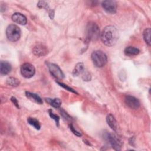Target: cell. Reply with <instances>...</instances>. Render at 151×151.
Listing matches in <instances>:
<instances>
[{
    "mask_svg": "<svg viewBox=\"0 0 151 151\" xmlns=\"http://www.w3.org/2000/svg\"><path fill=\"white\" fill-rule=\"evenodd\" d=\"M118 37V31L117 29L112 25L106 26L101 34V40L102 42L109 47L114 45L116 43Z\"/></svg>",
    "mask_w": 151,
    "mask_h": 151,
    "instance_id": "6da1fadb",
    "label": "cell"
},
{
    "mask_svg": "<svg viewBox=\"0 0 151 151\" xmlns=\"http://www.w3.org/2000/svg\"><path fill=\"white\" fill-rule=\"evenodd\" d=\"M86 38L89 41H96L100 37L99 26L93 22H90L86 27Z\"/></svg>",
    "mask_w": 151,
    "mask_h": 151,
    "instance_id": "7a4b0ae2",
    "label": "cell"
},
{
    "mask_svg": "<svg viewBox=\"0 0 151 151\" xmlns=\"http://www.w3.org/2000/svg\"><path fill=\"white\" fill-rule=\"evenodd\" d=\"M91 60L94 65L97 67H102L107 63V56L100 50L94 51L91 54Z\"/></svg>",
    "mask_w": 151,
    "mask_h": 151,
    "instance_id": "3957f363",
    "label": "cell"
},
{
    "mask_svg": "<svg viewBox=\"0 0 151 151\" xmlns=\"http://www.w3.org/2000/svg\"><path fill=\"white\" fill-rule=\"evenodd\" d=\"M6 35L8 40L11 42H15L20 38L21 30L16 25L11 24L9 25L6 28Z\"/></svg>",
    "mask_w": 151,
    "mask_h": 151,
    "instance_id": "277c9868",
    "label": "cell"
},
{
    "mask_svg": "<svg viewBox=\"0 0 151 151\" xmlns=\"http://www.w3.org/2000/svg\"><path fill=\"white\" fill-rule=\"evenodd\" d=\"M104 137L114 150H120L121 149L122 142L117 136L112 133H106Z\"/></svg>",
    "mask_w": 151,
    "mask_h": 151,
    "instance_id": "5b68a950",
    "label": "cell"
},
{
    "mask_svg": "<svg viewBox=\"0 0 151 151\" xmlns=\"http://www.w3.org/2000/svg\"><path fill=\"white\" fill-rule=\"evenodd\" d=\"M47 64L51 74L53 77L58 80H62L64 78V75L57 65L50 63H48Z\"/></svg>",
    "mask_w": 151,
    "mask_h": 151,
    "instance_id": "8992f818",
    "label": "cell"
},
{
    "mask_svg": "<svg viewBox=\"0 0 151 151\" xmlns=\"http://www.w3.org/2000/svg\"><path fill=\"white\" fill-rule=\"evenodd\" d=\"M35 72L34 67L29 63H24L21 67V73L25 78L32 77Z\"/></svg>",
    "mask_w": 151,
    "mask_h": 151,
    "instance_id": "52a82bcc",
    "label": "cell"
},
{
    "mask_svg": "<svg viewBox=\"0 0 151 151\" xmlns=\"http://www.w3.org/2000/svg\"><path fill=\"white\" fill-rule=\"evenodd\" d=\"M101 5L103 9L108 14H113L117 11V3L115 1H104Z\"/></svg>",
    "mask_w": 151,
    "mask_h": 151,
    "instance_id": "ba28073f",
    "label": "cell"
},
{
    "mask_svg": "<svg viewBox=\"0 0 151 151\" xmlns=\"http://www.w3.org/2000/svg\"><path fill=\"white\" fill-rule=\"evenodd\" d=\"M124 101L128 107L133 109H137L140 106L139 100L134 96H126L124 99Z\"/></svg>",
    "mask_w": 151,
    "mask_h": 151,
    "instance_id": "9c48e42d",
    "label": "cell"
},
{
    "mask_svg": "<svg viewBox=\"0 0 151 151\" xmlns=\"http://www.w3.org/2000/svg\"><path fill=\"white\" fill-rule=\"evenodd\" d=\"M48 48L46 46L42 44H38L35 45L32 50L33 54L38 57L45 55L48 53Z\"/></svg>",
    "mask_w": 151,
    "mask_h": 151,
    "instance_id": "30bf717a",
    "label": "cell"
},
{
    "mask_svg": "<svg viewBox=\"0 0 151 151\" xmlns=\"http://www.w3.org/2000/svg\"><path fill=\"white\" fill-rule=\"evenodd\" d=\"M12 19L15 22L22 25H25L27 22V18L22 14L18 12H16L12 15Z\"/></svg>",
    "mask_w": 151,
    "mask_h": 151,
    "instance_id": "8fae6325",
    "label": "cell"
},
{
    "mask_svg": "<svg viewBox=\"0 0 151 151\" xmlns=\"http://www.w3.org/2000/svg\"><path fill=\"white\" fill-rule=\"evenodd\" d=\"M11 70V64L6 61H1L0 64V73L2 75L8 74Z\"/></svg>",
    "mask_w": 151,
    "mask_h": 151,
    "instance_id": "7c38bea8",
    "label": "cell"
},
{
    "mask_svg": "<svg viewBox=\"0 0 151 151\" xmlns=\"http://www.w3.org/2000/svg\"><path fill=\"white\" fill-rule=\"evenodd\" d=\"M106 121L108 125L110 127L111 129L116 131L117 129V122L112 114H109L106 117Z\"/></svg>",
    "mask_w": 151,
    "mask_h": 151,
    "instance_id": "4fadbf2b",
    "label": "cell"
},
{
    "mask_svg": "<svg viewBox=\"0 0 151 151\" xmlns=\"http://www.w3.org/2000/svg\"><path fill=\"white\" fill-rule=\"evenodd\" d=\"M37 6H38L39 8H44V9H45L48 11L50 18L52 19H53L54 15V11H53L52 9H51L50 8V7H49L48 4H47L46 2H45V1H39L38 3L37 4Z\"/></svg>",
    "mask_w": 151,
    "mask_h": 151,
    "instance_id": "5bb4252c",
    "label": "cell"
},
{
    "mask_svg": "<svg viewBox=\"0 0 151 151\" xmlns=\"http://www.w3.org/2000/svg\"><path fill=\"white\" fill-rule=\"evenodd\" d=\"M25 95L28 98V99L31 100L32 101H34V102H35L38 104H40L42 103V99L40 98V96H38L36 94L28 92V91H26L25 92Z\"/></svg>",
    "mask_w": 151,
    "mask_h": 151,
    "instance_id": "9a60e30c",
    "label": "cell"
},
{
    "mask_svg": "<svg viewBox=\"0 0 151 151\" xmlns=\"http://www.w3.org/2000/svg\"><path fill=\"white\" fill-rule=\"evenodd\" d=\"M124 54L127 55V56H133V55H137L140 51L138 48L133 47H127L124 49Z\"/></svg>",
    "mask_w": 151,
    "mask_h": 151,
    "instance_id": "2e32d148",
    "label": "cell"
},
{
    "mask_svg": "<svg viewBox=\"0 0 151 151\" xmlns=\"http://www.w3.org/2000/svg\"><path fill=\"white\" fill-rule=\"evenodd\" d=\"M46 102H47L50 105L52 106L55 108H59L61 104V101L60 99L55 98V99H50L47 98L45 99Z\"/></svg>",
    "mask_w": 151,
    "mask_h": 151,
    "instance_id": "e0dca14e",
    "label": "cell"
},
{
    "mask_svg": "<svg viewBox=\"0 0 151 151\" xmlns=\"http://www.w3.org/2000/svg\"><path fill=\"white\" fill-rule=\"evenodd\" d=\"M84 71V64L82 63H77L73 71V74L74 76H77L80 75V74H82V73Z\"/></svg>",
    "mask_w": 151,
    "mask_h": 151,
    "instance_id": "ac0fdd59",
    "label": "cell"
},
{
    "mask_svg": "<svg viewBox=\"0 0 151 151\" xmlns=\"http://www.w3.org/2000/svg\"><path fill=\"white\" fill-rule=\"evenodd\" d=\"M150 33L151 30L150 28H146L143 31V38L146 43L150 46Z\"/></svg>",
    "mask_w": 151,
    "mask_h": 151,
    "instance_id": "d6986e66",
    "label": "cell"
},
{
    "mask_svg": "<svg viewBox=\"0 0 151 151\" xmlns=\"http://www.w3.org/2000/svg\"><path fill=\"white\" fill-rule=\"evenodd\" d=\"M28 123L31 124L32 126H33L35 129L40 130L41 127V125L40 122L37 119L33 117H28Z\"/></svg>",
    "mask_w": 151,
    "mask_h": 151,
    "instance_id": "ffe728a7",
    "label": "cell"
},
{
    "mask_svg": "<svg viewBox=\"0 0 151 151\" xmlns=\"http://www.w3.org/2000/svg\"><path fill=\"white\" fill-rule=\"evenodd\" d=\"M6 83L11 86H18L19 84V81L14 77H9L6 80Z\"/></svg>",
    "mask_w": 151,
    "mask_h": 151,
    "instance_id": "44dd1931",
    "label": "cell"
},
{
    "mask_svg": "<svg viewBox=\"0 0 151 151\" xmlns=\"http://www.w3.org/2000/svg\"><path fill=\"white\" fill-rule=\"evenodd\" d=\"M49 115H50V116L51 117V119H54V120H55L56 126H57V127H58V126H59L60 117H59L57 115L54 114V113H52V111L51 110H49Z\"/></svg>",
    "mask_w": 151,
    "mask_h": 151,
    "instance_id": "7402d4cb",
    "label": "cell"
},
{
    "mask_svg": "<svg viewBox=\"0 0 151 151\" xmlns=\"http://www.w3.org/2000/svg\"><path fill=\"white\" fill-rule=\"evenodd\" d=\"M91 75L87 71H83L82 73V78L84 81H90L91 80Z\"/></svg>",
    "mask_w": 151,
    "mask_h": 151,
    "instance_id": "603a6c76",
    "label": "cell"
},
{
    "mask_svg": "<svg viewBox=\"0 0 151 151\" xmlns=\"http://www.w3.org/2000/svg\"><path fill=\"white\" fill-rule=\"evenodd\" d=\"M60 86H61V87H63V88H64L65 89H66V90H68V91H71V92H73V93H77V92L76 91H74L73 88H71V87H68V86H67L66 84H64V83H60V82H58V81H57V82Z\"/></svg>",
    "mask_w": 151,
    "mask_h": 151,
    "instance_id": "cb8c5ba5",
    "label": "cell"
},
{
    "mask_svg": "<svg viewBox=\"0 0 151 151\" xmlns=\"http://www.w3.org/2000/svg\"><path fill=\"white\" fill-rule=\"evenodd\" d=\"M70 129L71 131L75 135H76V136H81V134L80 132H78L77 130H76L74 128V127H73V126L72 124H71L70 125Z\"/></svg>",
    "mask_w": 151,
    "mask_h": 151,
    "instance_id": "d4e9b609",
    "label": "cell"
},
{
    "mask_svg": "<svg viewBox=\"0 0 151 151\" xmlns=\"http://www.w3.org/2000/svg\"><path fill=\"white\" fill-rule=\"evenodd\" d=\"M61 115L63 116V117L64 119H65L66 120H71V117H70L64 110H62V109H61Z\"/></svg>",
    "mask_w": 151,
    "mask_h": 151,
    "instance_id": "484cf974",
    "label": "cell"
},
{
    "mask_svg": "<svg viewBox=\"0 0 151 151\" xmlns=\"http://www.w3.org/2000/svg\"><path fill=\"white\" fill-rule=\"evenodd\" d=\"M11 100L12 102L15 104V106L17 108H19V106L18 103V101H17V100L16 99V98H15V97H12L11 98Z\"/></svg>",
    "mask_w": 151,
    "mask_h": 151,
    "instance_id": "4316f807",
    "label": "cell"
}]
</instances>
